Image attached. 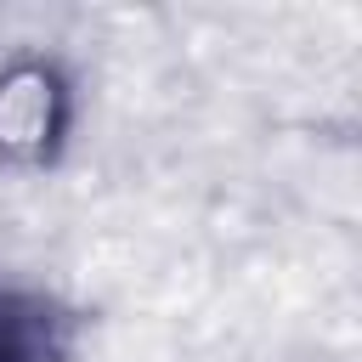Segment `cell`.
<instances>
[{
    "instance_id": "cell-1",
    "label": "cell",
    "mask_w": 362,
    "mask_h": 362,
    "mask_svg": "<svg viewBox=\"0 0 362 362\" xmlns=\"http://www.w3.org/2000/svg\"><path fill=\"white\" fill-rule=\"evenodd\" d=\"M0 362H34V334H28V317H17L11 305H0Z\"/></svg>"
}]
</instances>
